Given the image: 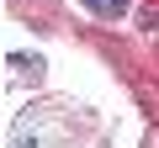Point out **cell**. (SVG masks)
Instances as JSON below:
<instances>
[{"label": "cell", "instance_id": "6da1fadb", "mask_svg": "<svg viewBox=\"0 0 159 148\" xmlns=\"http://www.w3.org/2000/svg\"><path fill=\"white\" fill-rule=\"evenodd\" d=\"M85 11H96V16H106V21H117V16L127 11V0H85Z\"/></svg>", "mask_w": 159, "mask_h": 148}, {"label": "cell", "instance_id": "7a4b0ae2", "mask_svg": "<svg viewBox=\"0 0 159 148\" xmlns=\"http://www.w3.org/2000/svg\"><path fill=\"white\" fill-rule=\"evenodd\" d=\"M148 27H154V32H159V11H148Z\"/></svg>", "mask_w": 159, "mask_h": 148}]
</instances>
